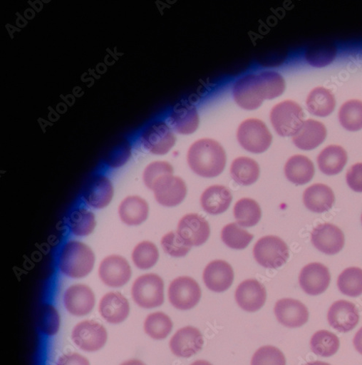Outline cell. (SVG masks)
<instances>
[{"label":"cell","instance_id":"11","mask_svg":"<svg viewBox=\"0 0 362 365\" xmlns=\"http://www.w3.org/2000/svg\"><path fill=\"white\" fill-rule=\"evenodd\" d=\"M152 191L157 202L165 207H175L182 202L187 194V187L182 178L165 175L158 178Z\"/></svg>","mask_w":362,"mask_h":365},{"label":"cell","instance_id":"52","mask_svg":"<svg viewBox=\"0 0 362 365\" xmlns=\"http://www.w3.org/2000/svg\"><path fill=\"white\" fill-rule=\"evenodd\" d=\"M305 365H331V364L326 363V362L320 361H315L309 362V363L306 364Z\"/></svg>","mask_w":362,"mask_h":365},{"label":"cell","instance_id":"36","mask_svg":"<svg viewBox=\"0 0 362 365\" xmlns=\"http://www.w3.org/2000/svg\"><path fill=\"white\" fill-rule=\"evenodd\" d=\"M95 226L96 220L93 212L86 208L76 209L68 219L69 229L76 236H87L94 231Z\"/></svg>","mask_w":362,"mask_h":365},{"label":"cell","instance_id":"17","mask_svg":"<svg viewBox=\"0 0 362 365\" xmlns=\"http://www.w3.org/2000/svg\"><path fill=\"white\" fill-rule=\"evenodd\" d=\"M331 281L329 269L324 264L314 262L301 269L299 277V286L306 294L312 296L324 293Z\"/></svg>","mask_w":362,"mask_h":365},{"label":"cell","instance_id":"22","mask_svg":"<svg viewBox=\"0 0 362 365\" xmlns=\"http://www.w3.org/2000/svg\"><path fill=\"white\" fill-rule=\"evenodd\" d=\"M102 318L109 324H119L129 317L130 307L128 299L120 292H109L105 294L99 305Z\"/></svg>","mask_w":362,"mask_h":365},{"label":"cell","instance_id":"45","mask_svg":"<svg viewBox=\"0 0 362 365\" xmlns=\"http://www.w3.org/2000/svg\"><path fill=\"white\" fill-rule=\"evenodd\" d=\"M286 358L281 351L272 346L259 349L252 359V365H286Z\"/></svg>","mask_w":362,"mask_h":365},{"label":"cell","instance_id":"43","mask_svg":"<svg viewBox=\"0 0 362 365\" xmlns=\"http://www.w3.org/2000/svg\"><path fill=\"white\" fill-rule=\"evenodd\" d=\"M38 327L46 336L53 337L58 332L61 318L57 309L51 304H44L38 317Z\"/></svg>","mask_w":362,"mask_h":365},{"label":"cell","instance_id":"6","mask_svg":"<svg viewBox=\"0 0 362 365\" xmlns=\"http://www.w3.org/2000/svg\"><path fill=\"white\" fill-rule=\"evenodd\" d=\"M271 123L282 137L295 135L304 123L303 109L295 102L286 101L276 105L270 113Z\"/></svg>","mask_w":362,"mask_h":365},{"label":"cell","instance_id":"51","mask_svg":"<svg viewBox=\"0 0 362 365\" xmlns=\"http://www.w3.org/2000/svg\"><path fill=\"white\" fill-rule=\"evenodd\" d=\"M191 365H212L210 362L205 360H198L192 363Z\"/></svg>","mask_w":362,"mask_h":365},{"label":"cell","instance_id":"53","mask_svg":"<svg viewBox=\"0 0 362 365\" xmlns=\"http://www.w3.org/2000/svg\"><path fill=\"white\" fill-rule=\"evenodd\" d=\"M361 223H362V215H361Z\"/></svg>","mask_w":362,"mask_h":365},{"label":"cell","instance_id":"46","mask_svg":"<svg viewBox=\"0 0 362 365\" xmlns=\"http://www.w3.org/2000/svg\"><path fill=\"white\" fill-rule=\"evenodd\" d=\"M172 166L162 161H157L149 164L144 170L143 178L145 185L152 190L155 182L160 177L165 175L173 174Z\"/></svg>","mask_w":362,"mask_h":365},{"label":"cell","instance_id":"38","mask_svg":"<svg viewBox=\"0 0 362 365\" xmlns=\"http://www.w3.org/2000/svg\"><path fill=\"white\" fill-rule=\"evenodd\" d=\"M253 238V235L237 223L226 225L222 231V240L224 245L235 250L246 249Z\"/></svg>","mask_w":362,"mask_h":365},{"label":"cell","instance_id":"25","mask_svg":"<svg viewBox=\"0 0 362 365\" xmlns=\"http://www.w3.org/2000/svg\"><path fill=\"white\" fill-rule=\"evenodd\" d=\"M232 201L231 192L222 185L208 187L204 191L200 198L202 209L210 215L223 214L228 210Z\"/></svg>","mask_w":362,"mask_h":365},{"label":"cell","instance_id":"28","mask_svg":"<svg viewBox=\"0 0 362 365\" xmlns=\"http://www.w3.org/2000/svg\"><path fill=\"white\" fill-rule=\"evenodd\" d=\"M304 202L311 211L322 214L333 207L335 195L328 186L316 184L306 189L304 195Z\"/></svg>","mask_w":362,"mask_h":365},{"label":"cell","instance_id":"35","mask_svg":"<svg viewBox=\"0 0 362 365\" xmlns=\"http://www.w3.org/2000/svg\"><path fill=\"white\" fill-rule=\"evenodd\" d=\"M171 319L163 312L149 314L144 322V330L148 336L155 340L166 339L172 329Z\"/></svg>","mask_w":362,"mask_h":365},{"label":"cell","instance_id":"44","mask_svg":"<svg viewBox=\"0 0 362 365\" xmlns=\"http://www.w3.org/2000/svg\"><path fill=\"white\" fill-rule=\"evenodd\" d=\"M164 252L172 257H185L191 250V247L181 238L177 232L166 234L161 240Z\"/></svg>","mask_w":362,"mask_h":365},{"label":"cell","instance_id":"47","mask_svg":"<svg viewBox=\"0 0 362 365\" xmlns=\"http://www.w3.org/2000/svg\"><path fill=\"white\" fill-rule=\"evenodd\" d=\"M348 187L356 192H362V163L353 165L347 172Z\"/></svg>","mask_w":362,"mask_h":365},{"label":"cell","instance_id":"26","mask_svg":"<svg viewBox=\"0 0 362 365\" xmlns=\"http://www.w3.org/2000/svg\"><path fill=\"white\" fill-rule=\"evenodd\" d=\"M326 137V129L319 121L309 119L304 121L297 133L293 136L294 144L301 150H309L317 148Z\"/></svg>","mask_w":362,"mask_h":365},{"label":"cell","instance_id":"18","mask_svg":"<svg viewBox=\"0 0 362 365\" xmlns=\"http://www.w3.org/2000/svg\"><path fill=\"white\" fill-rule=\"evenodd\" d=\"M204 340L201 331L193 327L177 330L170 342V350L177 357L190 358L202 349Z\"/></svg>","mask_w":362,"mask_h":365},{"label":"cell","instance_id":"8","mask_svg":"<svg viewBox=\"0 0 362 365\" xmlns=\"http://www.w3.org/2000/svg\"><path fill=\"white\" fill-rule=\"evenodd\" d=\"M237 138L241 146L254 154L263 153L273 139L265 124L256 118L244 120L238 128Z\"/></svg>","mask_w":362,"mask_h":365},{"label":"cell","instance_id":"14","mask_svg":"<svg viewBox=\"0 0 362 365\" xmlns=\"http://www.w3.org/2000/svg\"><path fill=\"white\" fill-rule=\"evenodd\" d=\"M311 242L321 252L334 255L339 253L345 245L343 232L333 224L325 223L318 225L311 233Z\"/></svg>","mask_w":362,"mask_h":365},{"label":"cell","instance_id":"49","mask_svg":"<svg viewBox=\"0 0 362 365\" xmlns=\"http://www.w3.org/2000/svg\"><path fill=\"white\" fill-rule=\"evenodd\" d=\"M353 342L356 350L362 354V327L356 332Z\"/></svg>","mask_w":362,"mask_h":365},{"label":"cell","instance_id":"42","mask_svg":"<svg viewBox=\"0 0 362 365\" xmlns=\"http://www.w3.org/2000/svg\"><path fill=\"white\" fill-rule=\"evenodd\" d=\"M132 156V144L129 139L120 140L107 152L104 163L108 168L116 169L126 165Z\"/></svg>","mask_w":362,"mask_h":365},{"label":"cell","instance_id":"9","mask_svg":"<svg viewBox=\"0 0 362 365\" xmlns=\"http://www.w3.org/2000/svg\"><path fill=\"white\" fill-rule=\"evenodd\" d=\"M71 339L80 349L86 352H95L105 346L108 331L100 323L86 320L78 323L73 327Z\"/></svg>","mask_w":362,"mask_h":365},{"label":"cell","instance_id":"20","mask_svg":"<svg viewBox=\"0 0 362 365\" xmlns=\"http://www.w3.org/2000/svg\"><path fill=\"white\" fill-rule=\"evenodd\" d=\"M274 312L278 321L289 328L304 326L309 318V310L304 304L291 298L279 300Z\"/></svg>","mask_w":362,"mask_h":365},{"label":"cell","instance_id":"5","mask_svg":"<svg viewBox=\"0 0 362 365\" xmlns=\"http://www.w3.org/2000/svg\"><path fill=\"white\" fill-rule=\"evenodd\" d=\"M164 282L157 274L138 277L132 287V297L137 305L145 309L160 307L165 301Z\"/></svg>","mask_w":362,"mask_h":365},{"label":"cell","instance_id":"23","mask_svg":"<svg viewBox=\"0 0 362 365\" xmlns=\"http://www.w3.org/2000/svg\"><path fill=\"white\" fill-rule=\"evenodd\" d=\"M327 319L336 330L346 333L353 329L359 322V314L353 303L346 300L336 302L330 307Z\"/></svg>","mask_w":362,"mask_h":365},{"label":"cell","instance_id":"27","mask_svg":"<svg viewBox=\"0 0 362 365\" xmlns=\"http://www.w3.org/2000/svg\"><path fill=\"white\" fill-rule=\"evenodd\" d=\"M149 207L147 202L138 196L125 198L118 207L120 220L128 226H138L148 217Z\"/></svg>","mask_w":362,"mask_h":365},{"label":"cell","instance_id":"50","mask_svg":"<svg viewBox=\"0 0 362 365\" xmlns=\"http://www.w3.org/2000/svg\"><path fill=\"white\" fill-rule=\"evenodd\" d=\"M120 365H146V364L139 359H133L127 360V361L123 362L122 364H120Z\"/></svg>","mask_w":362,"mask_h":365},{"label":"cell","instance_id":"19","mask_svg":"<svg viewBox=\"0 0 362 365\" xmlns=\"http://www.w3.org/2000/svg\"><path fill=\"white\" fill-rule=\"evenodd\" d=\"M267 292L262 284L256 279H248L241 283L235 292L238 306L247 312H256L265 303Z\"/></svg>","mask_w":362,"mask_h":365},{"label":"cell","instance_id":"31","mask_svg":"<svg viewBox=\"0 0 362 365\" xmlns=\"http://www.w3.org/2000/svg\"><path fill=\"white\" fill-rule=\"evenodd\" d=\"M260 170L258 163L249 158H239L231 165L232 178L239 185L250 186L254 184L259 177Z\"/></svg>","mask_w":362,"mask_h":365},{"label":"cell","instance_id":"34","mask_svg":"<svg viewBox=\"0 0 362 365\" xmlns=\"http://www.w3.org/2000/svg\"><path fill=\"white\" fill-rule=\"evenodd\" d=\"M233 211L237 223L243 227H252L257 225L262 217V210L259 205L251 198H243L238 200Z\"/></svg>","mask_w":362,"mask_h":365},{"label":"cell","instance_id":"32","mask_svg":"<svg viewBox=\"0 0 362 365\" xmlns=\"http://www.w3.org/2000/svg\"><path fill=\"white\" fill-rule=\"evenodd\" d=\"M306 104L311 113L319 117H326L333 112L336 103L334 96L328 89L317 87L311 91Z\"/></svg>","mask_w":362,"mask_h":365},{"label":"cell","instance_id":"24","mask_svg":"<svg viewBox=\"0 0 362 365\" xmlns=\"http://www.w3.org/2000/svg\"><path fill=\"white\" fill-rule=\"evenodd\" d=\"M168 120L176 133L190 135L197 130L200 120L196 107L190 103L182 102L173 108Z\"/></svg>","mask_w":362,"mask_h":365},{"label":"cell","instance_id":"12","mask_svg":"<svg viewBox=\"0 0 362 365\" xmlns=\"http://www.w3.org/2000/svg\"><path fill=\"white\" fill-rule=\"evenodd\" d=\"M131 277V267L123 257L110 255L105 258L100 264L99 277L109 287H122L128 283Z\"/></svg>","mask_w":362,"mask_h":365},{"label":"cell","instance_id":"1","mask_svg":"<svg viewBox=\"0 0 362 365\" xmlns=\"http://www.w3.org/2000/svg\"><path fill=\"white\" fill-rule=\"evenodd\" d=\"M284 78L275 71L249 74L238 79L232 88L237 104L246 110L257 109L264 100L276 98L284 93Z\"/></svg>","mask_w":362,"mask_h":365},{"label":"cell","instance_id":"33","mask_svg":"<svg viewBox=\"0 0 362 365\" xmlns=\"http://www.w3.org/2000/svg\"><path fill=\"white\" fill-rule=\"evenodd\" d=\"M337 47L331 41L317 42L308 48L305 56L309 65L324 68L333 62L337 56Z\"/></svg>","mask_w":362,"mask_h":365},{"label":"cell","instance_id":"40","mask_svg":"<svg viewBox=\"0 0 362 365\" xmlns=\"http://www.w3.org/2000/svg\"><path fill=\"white\" fill-rule=\"evenodd\" d=\"M338 287L341 293L351 297L362 294V269L348 267L343 270L338 279Z\"/></svg>","mask_w":362,"mask_h":365},{"label":"cell","instance_id":"41","mask_svg":"<svg viewBox=\"0 0 362 365\" xmlns=\"http://www.w3.org/2000/svg\"><path fill=\"white\" fill-rule=\"evenodd\" d=\"M160 254L153 242L143 241L135 247L132 258L135 265L141 269L153 267L159 260Z\"/></svg>","mask_w":362,"mask_h":365},{"label":"cell","instance_id":"30","mask_svg":"<svg viewBox=\"0 0 362 365\" xmlns=\"http://www.w3.org/2000/svg\"><path fill=\"white\" fill-rule=\"evenodd\" d=\"M347 160V153L343 147L329 145L321 152L317 163L320 170L324 174L335 175L343 170Z\"/></svg>","mask_w":362,"mask_h":365},{"label":"cell","instance_id":"13","mask_svg":"<svg viewBox=\"0 0 362 365\" xmlns=\"http://www.w3.org/2000/svg\"><path fill=\"white\" fill-rule=\"evenodd\" d=\"M95 295L92 289L84 284H75L67 289L63 302L67 312L75 317H84L93 312Z\"/></svg>","mask_w":362,"mask_h":365},{"label":"cell","instance_id":"3","mask_svg":"<svg viewBox=\"0 0 362 365\" xmlns=\"http://www.w3.org/2000/svg\"><path fill=\"white\" fill-rule=\"evenodd\" d=\"M95 254L84 243L70 240L59 253L58 267L65 276L73 279H83L93 269Z\"/></svg>","mask_w":362,"mask_h":365},{"label":"cell","instance_id":"4","mask_svg":"<svg viewBox=\"0 0 362 365\" xmlns=\"http://www.w3.org/2000/svg\"><path fill=\"white\" fill-rule=\"evenodd\" d=\"M138 140L150 154L162 156L168 153L175 143V137L165 121H150L140 131Z\"/></svg>","mask_w":362,"mask_h":365},{"label":"cell","instance_id":"39","mask_svg":"<svg viewBox=\"0 0 362 365\" xmlns=\"http://www.w3.org/2000/svg\"><path fill=\"white\" fill-rule=\"evenodd\" d=\"M339 120L347 130L356 132L362 129V102L352 100L345 103L339 110Z\"/></svg>","mask_w":362,"mask_h":365},{"label":"cell","instance_id":"37","mask_svg":"<svg viewBox=\"0 0 362 365\" xmlns=\"http://www.w3.org/2000/svg\"><path fill=\"white\" fill-rule=\"evenodd\" d=\"M340 341L336 334L327 330L316 331L311 340V351L322 357H329L337 353Z\"/></svg>","mask_w":362,"mask_h":365},{"label":"cell","instance_id":"48","mask_svg":"<svg viewBox=\"0 0 362 365\" xmlns=\"http://www.w3.org/2000/svg\"><path fill=\"white\" fill-rule=\"evenodd\" d=\"M56 365H90L88 359L78 353H68L60 357Z\"/></svg>","mask_w":362,"mask_h":365},{"label":"cell","instance_id":"29","mask_svg":"<svg viewBox=\"0 0 362 365\" xmlns=\"http://www.w3.org/2000/svg\"><path fill=\"white\" fill-rule=\"evenodd\" d=\"M284 173L286 178L294 185L308 184L314 176V165L308 158L303 155L291 157L286 163Z\"/></svg>","mask_w":362,"mask_h":365},{"label":"cell","instance_id":"16","mask_svg":"<svg viewBox=\"0 0 362 365\" xmlns=\"http://www.w3.org/2000/svg\"><path fill=\"white\" fill-rule=\"evenodd\" d=\"M177 233L191 247H200L209 238L210 229L204 217L190 214L180 220Z\"/></svg>","mask_w":362,"mask_h":365},{"label":"cell","instance_id":"10","mask_svg":"<svg viewBox=\"0 0 362 365\" xmlns=\"http://www.w3.org/2000/svg\"><path fill=\"white\" fill-rule=\"evenodd\" d=\"M201 295V289L197 282L188 277L177 278L168 289L171 305L181 311H188L195 307Z\"/></svg>","mask_w":362,"mask_h":365},{"label":"cell","instance_id":"15","mask_svg":"<svg viewBox=\"0 0 362 365\" xmlns=\"http://www.w3.org/2000/svg\"><path fill=\"white\" fill-rule=\"evenodd\" d=\"M110 180L101 174L90 178L83 191V199L90 207L103 209L107 207L113 197Z\"/></svg>","mask_w":362,"mask_h":365},{"label":"cell","instance_id":"2","mask_svg":"<svg viewBox=\"0 0 362 365\" xmlns=\"http://www.w3.org/2000/svg\"><path fill=\"white\" fill-rule=\"evenodd\" d=\"M188 164L197 175L215 178L225 168L227 156L223 147L216 140L202 139L192 145L188 152Z\"/></svg>","mask_w":362,"mask_h":365},{"label":"cell","instance_id":"21","mask_svg":"<svg viewBox=\"0 0 362 365\" xmlns=\"http://www.w3.org/2000/svg\"><path fill=\"white\" fill-rule=\"evenodd\" d=\"M232 266L224 260H214L209 263L203 272V282L208 289L221 293L227 291L234 281Z\"/></svg>","mask_w":362,"mask_h":365},{"label":"cell","instance_id":"7","mask_svg":"<svg viewBox=\"0 0 362 365\" xmlns=\"http://www.w3.org/2000/svg\"><path fill=\"white\" fill-rule=\"evenodd\" d=\"M255 260L262 267L276 269L283 266L289 257L286 243L274 235L260 238L254 248Z\"/></svg>","mask_w":362,"mask_h":365}]
</instances>
